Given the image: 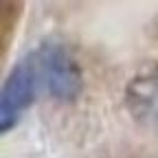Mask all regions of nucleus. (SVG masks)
<instances>
[{"mask_svg":"<svg viewBox=\"0 0 158 158\" xmlns=\"http://www.w3.org/2000/svg\"><path fill=\"white\" fill-rule=\"evenodd\" d=\"M35 68L40 81H44L48 94L62 101H73L81 92V70L70 53L57 44H44L35 53Z\"/></svg>","mask_w":158,"mask_h":158,"instance_id":"f257e3e1","label":"nucleus"},{"mask_svg":"<svg viewBox=\"0 0 158 158\" xmlns=\"http://www.w3.org/2000/svg\"><path fill=\"white\" fill-rule=\"evenodd\" d=\"M37 84L40 77L35 68V59L33 55H29L20 64H15V68L9 73L2 86V94H0V130L2 132H9L18 123L20 114L31 106Z\"/></svg>","mask_w":158,"mask_h":158,"instance_id":"f03ea898","label":"nucleus"}]
</instances>
